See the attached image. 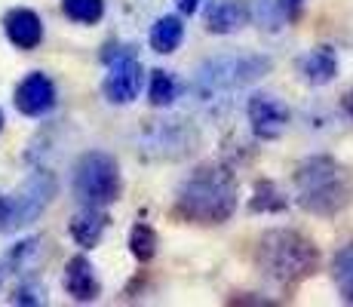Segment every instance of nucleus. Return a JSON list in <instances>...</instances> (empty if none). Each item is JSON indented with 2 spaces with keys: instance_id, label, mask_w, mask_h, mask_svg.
Listing matches in <instances>:
<instances>
[{
  "instance_id": "26",
  "label": "nucleus",
  "mask_w": 353,
  "mask_h": 307,
  "mask_svg": "<svg viewBox=\"0 0 353 307\" xmlns=\"http://www.w3.org/2000/svg\"><path fill=\"white\" fill-rule=\"evenodd\" d=\"M0 129H3V114H0Z\"/></svg>"
},
{
  "instance_id": "17",
  "label": "nucleus",
  "mask_w": 353,
  "mask_h": 307,
  "mask_svg": "<svg viewBox=\"0 0 353 307\" xmlns=\"http://www.w3.org/2000/svg\"><path fill=\"white\" fill-rule=\"evenodd\" d=\"M332 283H335L341 301L353 304V243L338 249L332 258Z\"/></svg>"
},
{
  "instance_id": "24",
  "label": "nucleus",
  "mask_w": 353,
  "mask_h": 307,
  "mask_svg": "<svg viewBox=\"0 0 353 307\" xmlns=\"http://www.w3.org/2000/svg\"><path fill=\"white\" fill-rule=\"evenodd\" d=\"M175 6H179L181 16H194L200 10V0H175Z\"/></svg>"
},
{
  "instance_id": "13",
  "label": "nucleus",
  "mask_w": 353,
  "mask_h": 307,
  "mask_svg": "<svg viewBox=\"0 0 353 307\" xmlns=\"http://www.w3.org/2000/svg\"><path fill=\"white\" fill-rule=\"evenodd\" d=\"M65 292L74 301H96L101 295V283L96 277V268L90 264V258L74 255L65 264Z\"/></svg>"
},
{
  "instance_id": "18",
  "label": "nucleus",
  "mask_w": 353,
  "mask_h": 307,
  "mask_svg": "<svg viewBox=\"0 0 353 307\" xmlns=\"http://www.w3.org/2000/svg\"><path fill=\"white\" fill-rule=\"evenodd\" d=\"M286 206H289V197L276 188V181L261 179L255 184V194H252V200H249L252 212H283Z\"/></svg>"
},
{
  "instance_id": "23",
  "label": "nucleus",
  "mask_w": 353,
  "mask_h": 307,
  "mask_svg": "<svg viewBox=\"0 0 353 307\" xmlns=\"http://www.w3.org/2000/svg\"><path fill=\"white\" fill-rule=\"evenodd\" d=\"M43 301H46L43 289H40L37 283H25L12 292V304H43Z\"/></svg>"
},
{
  "instance_id": "27",
  "label": "nucleus",
  "mask_w": 353,
  "mask_h": 307,
  "mask_svg": "<svg viewBox=\"0 0 353 307\" xmlns=\"http://www.w3.org/2000/svg\"><path fill=\"white\" fill-rule=\"evenodd\" d=\"M0 279H3V274H0Z\"/></svg>"
},
{
  "instance_id": "9",
  "label": "nucleus",
  "mask_w": 353,
  "mask_h": 307,
  "mask_svg": "<svg viewBox=\"0 0 353 307\" xmlns=\"http://www.w3.org/2000/svg\"><path fill=\"white\" fill-rule=\"evenodd\" d=\"M12 101H16L19 114H25V117H43L56 105V83L43 71H34L16 86Z\"/></svg>"
},
{
  "instance_id": "4",
  "label": "nucleus",
  "mask_w": 353,
  "mask_h": 307,
  "mask_svg": "<svg viewBox=\"0 0 353 307\" xmlns=\"http://www.w3.org/2000/svg\"><path fill=\"white\" fill-rule=\"evenodd\" d=\"M270 68H274V61L261 52H228V56L206 59L196 68L194 92L200 101L215 105V101H225L228 95L252 86L255 80L270 74Z\"/></svg>"
},
{
  "instance_id": "8",
  "label": "nucleus",
  "mask_w": 353,
  "mask_h": 307,
  "mask_svg": "<svg viewBox=\"0 0 353 307\" xmlns=\"http://www.w3.org/2000/svg\"><path fill=\"white\" fill-rule=\"evenodd\" d=\"M249 126L258 139L274 141L289 129V108L270 92H252L246 101Z\"/></svg>"
},
{
  "instance_id": "16",
  "label": "nucleus",
  "mask_w": 353,
  "mask_h": 307,
  "mask_svg": "<svg viewBox=\"0 0 353 307\" xmlns=\"http://www.w3.org/2000/svg\"><path fill=\"white\" fill-rule=\"evenodd\" d=\"M181 40H185V25H181L179 16H160L157 22L151 25V34H148L151 50L163 52V56H169V52L179 50Z\"/></svg>"
},
{
  "instance_id": "20",
  "label": "nucleus",
  "mask_w": 353,
  "mask_h": 307,
  "mask_svg": "<svg viewBox=\"0 0 353 307\" xmlns=\"http://www.w3.org/2000/svg\"><path fill=\"white\" fill-rule=\"evenodd\" d=\"M129 252H132L135 261H151L157 255V234H154V228L135 221L132 230H129Z\"/></svg>"
},
{
  "instance_id": "7",
  "label": "nucleus",
  "mask_w": 353,
  "mask_h": 307,
  "mask_svg": "<svg viewBox=\"0 0 353 307\" xmlns=\"http://www.w3.org/2000/svg\"><path fill=\"white\" fill-rule=\"evenodd\" d=\"M101 61L108 65L105 83H101V92L111 105H129V101L139 99L141 90V61L135 59V52L123 43H108L105 52H101Z\"/></svg>"
},
{
  "instance_id": "21",
  "label": "nucleus",
  "mask_w": 353,
  "mask_h": 307,
  "mask_svg": "<svg viewBox=\"0 0 353 307\" xmlns=\"http://www.w3.org/2000/svg\"><path fill=\"white\" fill-rule=\"evenodd\" d=\"M62 10L71 22L96 25L105 16V0H62Z\"/></svg>"
},
{
  "instance_id": "10",
  "label": "nucleus",
  "mask_w": 353,
  "mask_h": 307,
  "mask_svg": "<svg viewBox=\"0 0 353 307\" xmlns=\"http://www.w3.org/2000/svg\"><path fill=\"white\" fill-rule=\"evenodd\" d=\"M196 145V132L188 129L181 120H160L151 126V148L157 157L175 160V157L191 154Z\"/></svg>"
},
{
  "instance_id": "22",
  "label": "nucleus",
  "mask_w": 353,
  "mask_h": 307,
  "mask_svg": "<svg viewBox=\"0 0 353 307\" xmlns=\"http://www.w3.org/2000/svg\"><path fill=\"white\" fill-rule=\"evenodd\" d=\"M40 246H43V240H25V243H19L16 249L6 255V270H12V274H22V270H31V264L37 261V255H40Z\"/></svg>"
},
{
  "instance_id": "3",
  "label": "nucleus",
  "mask_w": 353,
  "mask_h": 307,
  "mask_svg": "<svg viewBox=\"0 0 353 307\" xmlns=\"http://www.w3.org/2000/svg\"><path fill=\"white\" fill-rule=\"evenodd\" d=\"M295 197L298 206L310 215L332 218L350 206L353 200V172L335 157H307L295 169Z\"/></svg>"
},
{
  "instance_id": "19",
  "label": "nucleus",
  "mask_w": 353,
  "mask_h": 307,
  "mask_svg": "<svg viewBox=\"0 0 353 307\" xmlns=\"http://www.w3.org/2000/svg\"><path fill=\"white\" fill-rule=\"evenodd\" d=\"M148 99L154 108H169L179 99V80L172 71H151V86H148Z\"/></svg>"
},
{
  "instance_id": "2",
  "label": "nucleus",
  "mask_w": 353,
  "mask_h": 307,
  "mask_svg": "<svg viewBox=\"0 0 353 307\" xmlns=\"http://www.w3.org/2000/svg\"><path fill=\"white\" fill-rule=\"evenodd\" d=\"M255 268L264 279L280 289H295L320 268V249L314 240L289 228H274L258 237L255 243Z\"/></svg>"
},
{
  "instance_id": "12",
  "label": "nucleus",
  "mask_w": 353,
  "mask_h": 307,
  "mask_svg": "<svg viewBox=\"0 0 353 307\" xmlns=\"http://www.w3.org/2000/svg\"><path fill=\"white\" fill-rule=\"evenodd\" d=\"M252 10L246 6V0H212L206 12V31L209 34H236L246 28Z\"/></svg>"
},
{
  "instance_id": "15",
  "label": "nucleus",
  "mask_w": 353,
  "mask_h": 307,
  "mask_svg": "<svg viewBox=\"0 0 353 307\" xmlns=\"http://www.w3.org/2000/svg\"><path fill=\"white\" fill-rule=\"evenodd\" d=\"M105 230H108V215L96 206H83L71 218V237L83 249H96L99 240L105 237Z\"/></svg>"
},
{
  "instance_id": "25",
  "label": "nucleus",
  "mask_w": 353,
  "mask_h": 307,
  "mask_svg": "<svg viewBox=\"0 0 353 307\" xmlns=\"http://www.w3.org/2000/svg\"><path fill=\"white\" fill-rule=\"evenodd\" d=\"M341 108H344V114L353 120V90L350 92H344V99H341Z\"/></svg>"
},
{
  "instance_id": "5",
  "label": "nucleus",
  "mask_w": 353,
  "mask_h": 307,
  "mask_svg": "<svg viewBox=\"0 0 353 307\" xmlns=\"http://www.w3.org/2000/svg\"><path fill=\"white\" fill-rule=\"evenodd\" d=\"M123 194V175L120 163L105 151H86L74 166V197L83 206L105 209Z\"/></svg>"
},
{
  "instance_id": "14",
  "label": "nucleus",
  "mask_w": 353,
  "mask_h": 307,
  "mask_svg": "<svg viewBox=\"0 0 353 307\" xmlns=\"http://www.w3.org/2000/svg\"><path fill=\"white\" fill-rule=\"evenodd\" d=\"M298 77L304 80L307 86H325L335 80L338 74V59L335 52L329 50V46H316V50L304 52L301 59H298Z\"/></svg>"
},
{
  "instance_id": "11",
  "label": "nucleus",
  "mask_w": 353,
  "mask_h": 307,
  "mask_svg": "<svg viewBox=\"0 0 353 307\" xmlns=\"http://www.w3.org/2000/svg\"><path fill=\"white\" fill-rule=\"evenodd\" d=\"M3 31H6V37H10V43L19 46V50H34V46H40V40H43V22H40L37 12L25 10V6H16V10L6 12Z\"/></svg>"
},
{
  "instance_id": "1",
  "label": "nucleus",
  "mask_w": 353,
  "mask_h": 307,
  "mask_svg": "<svg viewBox=\"0 0 353 307\" xmlns=\"http://www.w3.org/2000/svg\"><path fill=\"white\" fill-rule=\"evenodd\" d=\"M236 190L240 184L228 166L206 163L179 184L172 212L191 224H225L236 212Z\"/></svg>"
},
{
  "instance_id": "6",
  "label": "nucleus",
  "mask_w": 353,
  "mask_h": 307,
  "mask_svg": "<svg viewBox=\"0 0 353 307\" xmlns=\"http://www.w3.org/2000/svg\"><path fill=\"white\" fill-rule=\"evenodd\" d=\"M56 188L59 184L52 179V172H46V169L31 172L19 184L16 194L3 197V230H19L25 224L37 221L56 197Z\"/></svg>"
}]
</instances>
